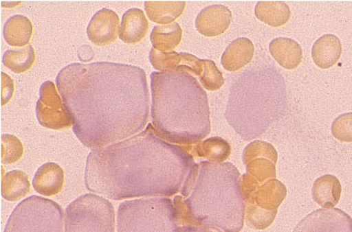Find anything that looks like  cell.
Returning <instances> with one entry per match:
<instances>
[{
	"label": "cell",
	"mask_w": 352,
	"mask_h": 232,
	"mask_svg": "<svg viewBox=\"0 0 352 232\" xmlns=\"http://www.w3.org/2000/svg\"><path fill=\"white\" fill-rule=\"evenodd\" d=\"M56 86L86 148H100L143 131L149 121L150 93L144 69L97 62L65 67Z\"/></svg>",
	"instance_id": "cell-1"
},
{
	"label": "cell",
	"mask_w": 352,
	"mask_h": 232,
	"mask_svg": "<svg viewBox=\"0 0 352 232\" xmlns=\"http://www.w3.org/2000/svg\"><path fill=\"white\" fill-rule=\"evenodd\" d=\"M194 164L184 146L167 142L148 124L133 137L91 150L85 187L113 200L169 198L181 192Z\"/></svg>",
	"instance_id": "cell-2"
},
{
	"label": "cell",
	"mask_w": 352,
	"mask_h": 232,
	"mask_svg": "<svg viewBox=\"0 0 352 232\" xmlns=\"http://www.w3.org/2000/svg\"><path fill=\"white\" fill-rule=\"evenodd\" d=\"M241 173L230 162L194 164L173 202L179 227L201 226L217 232H241L245 207Z\"/></svg>",
	"instance_id": "cell-3"
},
{
	"label": "cell",
	"mask_w": 352,
	"mask_h": 232,
	"mask_svg": "<svg viewBox=\"0 0 352 232\" xmlns=\"http://www.w3.org/2000/svg\"><path fill=\"white\" fill-rule=\"evenodd\" d=\"M152 124L167 142L194 146L210 132L207 93L197 78L184 71H153Z\"/></svg>",
	"instance_id": "cell-4"
},
{
	"label": "cell",
	"mask_w": 352,
	"mask_h": 232,
	"mask_svg": "<svg viewBox=\"0 0 352 232\" xmlns=\"http://www.w3.org/2000/svg\"><path fill=\"white\" fill-rule=\"evenodd\" d=\"M287 108L283 76L273 67L246 69L232 85L225 117L244 141L260 137Z\"/></svg>",
	"instance_id": "cell-5"
},
{
	"label": "cell",
	"mask_w": 352,
	"mask_h": 232,
	"mask_svg": "<svg viewBox=\"0 0 352 232\" xmlns=\"http://www.w3.org/2000/svg\"><path fill=\"white\" fill-rule=\"evenodd\" d=\"M117 232H178V211L173 200L151 197L126 200L119 205Z\"/></svg>",
	"instance_id": "cell-6"
},
{
	"label": "cell",
	"mask_w": 352,
	"mask_h": 232,
	"mask_svg": "<svg viewBox=\"0 0 352 232\" xmlns=\"http://www.w3.org/2000/svg\"><path fill=\"white\" fill-rule=\"evenodd\" d=\"M63 208L54 200L31 196L11 213L4 232H64Z\"/></svg>",
	"instance_id": "cell-7"
},
{
	"label": "cell",
	"mask_w": 352,
	"mask_h": 232,
	"mask_svg": "<svg viewBox=\"0 0 352 232\" xmlns=\"http://www.w3.org/2000/svg\"><path fill=\"white\" fill-rule=\"evenodd\" d=\"M64 232H115L112 203L94 194H85L65 211Z\"/></svg>",
	"instance_id": "cell-8"
},
{
	"label": "cell",
	"mask_w": 352,
	"mask_h": 232,
	"mask_svg": "<svg viewBox=\"0 0 352 232\" xmlns=\"http://www.w3.org/2000/svg\"><path fill=\"white\" fill-rule=\"evenodd\" d=\"M288 195V190L278 179H270L243 198L244 221L252 229L263 231L272 226L278 208Z\"/></svg>",
	"instance_id": "cell-9"
},
{
	"label": "cell",
	"mask_w": 352,
	"mask_h": 232,
	"mask_svg": "<svg viewBox=\"0 0 352 232\" xmlns=\"http://www.w3.org/2000/svg\"><path fill=\"white\" fill-rule=\"evenodd\" d=\"M36 116L44 128L60 130L73 126V119L54 82L45 81L40 88Z\"/></svg>",
	"instance_id": "cell-10"
},
{
	"label": "cell",
	"mask_w": 352,
	"mask_h": 232,
	"mask_svg": "<svg viewBox=\"0 0 352 232\" xmlns=\"http://www.w3.org/2000/svg\"><path fill=\"white\" fill-rule=\"evenodd\" d=\"M294 232H352V219L337 208H322L307 215Z\"/></svg>",
	"instance_id": "cell-11"
},
{
	"label": "cell",
	"mask_w": 352,
	"mask_h": 232,
	"mask_svg": "<svg viewBox=\"0 0 352 232\" xmlns=\"http://www.w3.org/2000/svg\"><path fill=\"white\" fill-rule=\"evenodd\" d=\"M150 62L157 71H184L198 76L204 73V60L199 59L192 54H177V52H162L155 49H151Z\"/></svg>",
	"instance_id": "cell-12"
},
{
	"label": "cell",
	"mask_w": 352,
	"mask_h": 232,
	"mask_svg": "<svg viewBox=\"0 0 352 232\" xmlns=\"http://www.w3.org/2000/svg\"><path fill=\"white\" fill-rule=\"evenodd\" d=\"M120 31L119 16L110 9L98 11L87 26V36L91 42L99 47H105L115 42Z\"/></svg>",
	"instance_id": "cell-13"
},
{
	"label": "cell",
	"mask_w": 352,
	"mask_h": 232,
	"mask_svg": "<svg viewBox=\"0 0 352 232\" xmlns=\"http://www.w3.org/2000/svg\"><path fill=\"white\" fill-rule=\"evenodd\" d=\"M232 23V12L226 6L214 4L204 8L195 20V27L206 37L223 34Z\"/></svg>",
	"instance_id": "cell-14"
},
{
	"label": "cell",
	"mask_w": 352,
	"mask_h": 232,
	"mask_svg": "<svg viewBox=\"0 0 352 232\" xmlns=\"http://www.w3.org/2000/svg\"><path fill=\"white\" fill-rule=\"evenodd\" d=\"M32 185L36 192L45 197L57 195L64 186L63 169L54 162L42 165L36 172Z\"/></svg>",
	"instance_id": "cell-15"
},
{
	"label": "cell",
	"mask_w": 352,
	"mask_h": 232,
	"mask_svg": "<svg viewBox=\"0 0 352 232\" xmlns=\"http://www.w3.org/2000/svg\"><path fill=\"white\" fill-rule=\"evenodd\" d=\"M149 31V23L144 12L140 9H129L122 16L119 37L126 44L134 45L141 42Z\"/></svg>",
	"instance_id": "cell-16"
},
{
	"label": "cell",
	"mask_w": 352,
	"mask_h": 232,
	"mask_svg": "<svg viewBox=\"0 0 352 232\" xmlns=\"http://www.w3.org/2000/svg\"><path fill=\"white\" fill-rule=\"evenodd\" d=\"M253 43L248 38H239L228 45L221 57L222 67L228 71H236L248 66L254 56Z\"/></svg>",
	"instance_id": "cell-17"
},
{
	"label": "cell",
	"mask_w": 352,
	"mask_h": 232,
	"mask_svg": "<svg viewBox=\"0 0 352 232\" xmlns=\"http://www.w3.org/2000/svg\"><path fill=\"white\" fill-rule=\"evenodd\" d=\"M270 52L280 66L287 69L298 68L303 58L300 45L289 38H276L270 44Z\"/></svg>",
	"instance_id": "cell-18"
},
{
	"label": "cell",
	"mask_w": 352,
	"mask_h": 232,
	"mask_svg": "<svg viewBox=\"0 0 352 232\" xmlns=\"http://www.w3.org/2000/svg\"><path fill=\"white\" fill-rule=\"evenodd\" d=\"M342 55V43L337 36L323 35L312 47V58L322 69H329L339 61Z\"/></svg>",
	"instance_id": "cell-19"
},
{
	"label": "cell",
	"mask_w": 352,
	"mask_h": 232,
	"mask_svg": "<svg viewBox=\"0 0 352 232\" xmlns=\"http://www.w3.org/2000/svg\"><path fill=\"white\" fill-rule=\"evenodd\" d=\"M342 185L332 174H325L316 179L312 188L313 200L322 208H334L340 202Z\"/></svg>",
	"instance_id": "cell-20"
},
{
	"label": "cell",
	"mask_w": 352,
	"mask_h": 232,
	"mask_svg": "<svg viewBox=\"0 0 352 232\" xmlns=\"http://www.w3.org/2000/svg\"><path fill=\"white\" fill-rule=\"evenodd\" d=\"M186 148L191 154L206 159L212 163H224L231 155V145L220 137L208 138Z\"/></svg>",
	"instance_id": "cell-21"
},
{
	"label": "cell",
	"mask_w": 352,
	"mask_h": 232,
	"mask_svg": "<svg viewBox=\"0 0 352 232\" xmlns=\"http://www.w3.org/2000/svg\"><path fill=\"white\" fill-rule=\"evenodd\" d=\"M186 1H145L148 18L160 25H170L178 19L186 9Z\"/></svg>",
	"instance_id": "cell-22"
},
{
	"label": "cell",
	"mask_w": 352,
	"mask_h": 232,
	"mask_svg": "<svg viewBox=\"0 0 352 232\" xmlns=\"http://www.w3.org/2000/svg\"><path fill=\"white\" fill-rule=\"evenodd\" d=\"M33 26L25 16L15 15L4 25L3 35L7 44L12 47H28L32 37Z\"/></svg>",
	"instance_id": "cell-23"
},
{
	"label": "cell",
	"mask_w": 352,
	"mask_h": 232,
	"mask_svg": "<svg viewBox=\"0 0 352 232\" xmlns=\"http://www.w3.org/2000/svg\"><path fill=\"white\" fill-rule=\"evenodd\" d=\"M258 20L272 27L286 25L291 18L288 4L281 1H258L255 8Z\"/></svg>",
	"instance_id": "cell-24"
},
{
	"label": "cell",
	"mask_w": 352,
	"mask_h": 232,
	"mask_svg": "<svg viewBox=\"0 0 352 232\" xmlns=\"http://www.w3.org/2000/svg\"><path fill=\"white\" fill-rule=\"evenodd\" d=\"M150 39L153 49L162 52H171L178 47L183 39V30L177 23L157 25L151 33Z\"/></svg>",
	"instance_id": "cell-25"
},
{
	"label": "cell",
	"mask_w": 352,
	"mask_h": 232,
	"mask_svg": "<svg viewBox=\"0 0 352 232\" xmlns=\"http://www.w3.org/2000/svg\"><path fill=\"white\" fill-rule=\"evenodd\" d=\"M30 192V179L23 171L9 172L1 179V196L8 202H19Z\"/></svg>",
	"instance_id": "cell-26"
},
{
	"label": "cell",
	"mask_w": 352,
	"mask_h": 232,
	"mask_svg": "<svg viewBox=\"0 0 352 232\" xmlns=\"http://www.w3.org/2000/svg\"><path fill=\"white\" fill-rule=\"evenodd\" d=\"M36 61V54L32 45L21 49H9L3 54L2 63L15 73H23L32 68Z\"/></svg>",
	"instance_id": "cell-27"
},
{
	"label": "cell",
	"mask_w": 352,
	"mask_h": 232,
	"mask_svg": "<svg viewBox=\"0 0 352 232\" xmlns=\"http://www.w3.org/2000/svg\"><path fill=\"white\" fill-rule=\"evenodd\" d=\"M246 173L260 185L276 178V163L267 157H255L250 161L246 162Z\"/></svg>",
	"instance_id": "cell-28"
},
{
	"label": "cell",
	"mask_w": 352,
	"mask_h": 232,
	"mask_svg": "<svg viewBox=\"0 0 352 232\" xmlns=\"http://www.w3.org/2000/svg\"><path fill=\"white\" fill-rule=\"evenodd\" d=\"M23 155V146L20 139L11 134H3L1 136V163H16Z\"/></svg>",
	"instance_id": "cell-29"
},
{
	"label": "cell",
	"mask_w": 352,
	"mask_h": 232,
	"mask_svg": "<svg viewBox=\"0 0 352 232\" xmlns=\"http://www.w3.org/2000/svg\"><path fill=\"white\" fill-rule=\"evenodd\" d=\"M200 83L203 88L208 91L221 89L224 85L223 74L212 60L204 59V73L200 78Z\"/></svg>",
	"instance_id": "cell-30"
},
{
	"label": "cell",
	"mask_w": 352,
	"mask_h": 232,
	"mask_svg": "<svg viewBox=\"0 0 352 232\" xmlns=\"http://www.w3.org/2000/svg\"><path fill=\"white\" fill-rule=\"evenodd\" d=\"M262 156L267 157V159H272L274 163H277L278 152L272 143L260 140L253 141L252 143H249L244 148L243 153V164L250 161L251 159H255V157Z\"/></svg>",
	"instance_id": "cell-31"
},
{
	"label": "cell",
	"mask_w": 352,
	"mask_h": 232,
	"mask_svg": "<svg viewBox=\"0 0 352 232\" xmlns=\"http://www.w3.org/2000/svg\"><path fill=\"white\" fill-rule=\"evenodd\" d=\"M331 132L340 142H352V112L337 117L333 121Z\"/></svg>",
	"instance_id": "cell-32"
},
{
	"label": "cell",
	"mask_w": 352,
	"mask_h": 232,
	"mask_svg": "<svg viewBox=\"0 0 352 232\" xmlns=\"http://www.w3.org/2000/svg\"><path fill=\"white\" fill-rule=\"evenodd\" d=\"M15 91L14 81L6 73H1V105H6L10 102Z\"/></svg>",
	"instance_id": "cell-33"
},
{
	"label": "cell",
	"mask_w": 352,
	"mask_h": 232,
	"mask_svg": "<svg viewBox=\"0 0 352 232\" xmlns=\"http://www.w3.org/2000/svg\"><path fill=\"white\" fill-rule=\"evenodd\" d=\"M178 232H217L212 231V229H208V227H201V226H193V224H190V226H184L181 227V229H179Z\"/></svg>",
	"instance_id": "cell-34"
}]
</instances>
